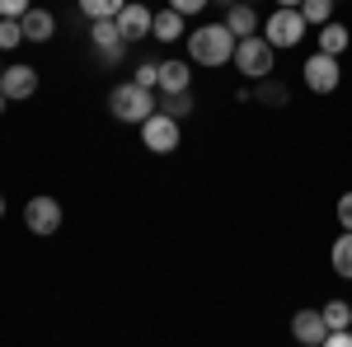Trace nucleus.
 <instances>
[{"instance_id": "10", "label": "nucleus", "mask_w": 352, "mask_h": 347, "mask_svg": "<svg viewBox=\"0 0 352 347\" xmlns=\"http://www.w3.org/2000/svg\"><path fill=\"white\" fill-rule=\"evenodd\" d=\"M89 43H94V52L104 66H118L122 56H127V43H122V33L113 19H99V24H89Z\"/></svg>"}, {"instance_id": "20", "label": "nucleus", "mask_w": 352, "mask_h": 347, "mask_svg": "<svg viewBox=\"0 0 352 347\" xmlns=\"http://www.w3.org/2000/svg\"><path fill=\"white\" fill-rule=\"evenodd\" d=\"M300 19L324 28L329 19H333V0H300Z\"/></svg>"}, {"instance_id": "1", "label": "nucleus", "mask_w": 352, "mask_h": 347, "mask_svg": "<svg viewBox=\"0 0 352 347\" xmlns=\"http://www.w3.org/2000/svg\"><path fill=\"white\" fill-rule=\"evenodd\" d=\"M188 61L230 66V61H235V33H230L226 24H197L188 33Z\"/></svg>"}, {"instance_id": "13", "label": "nucleus", "mask_w": 352, "mask_h": 347, "mask_svg": "<svg viewBox=\"0 0 352 347\" xmlns=\"http://www.w3.org/2000/svg\"><path fill=\"white\" fill-rule=\"evenodd\" d=\"M19 28H24V43H52V33H56V19L47 14V10H28L24 19H19Z\"/></svg>"}, {"instance_id": "23", "label": "nucleus", "mask_w": 352, "mask_h": 347, "mask_svg": "<svg viewBox=\"0 0 352 347\" xmlns=\"http://www.w3.org/2000/svg\"><path fill=\"white\" fill-rule=\"evenodd\" d=\"M132 85H141V89L155 94V89H160V61H141V66L132 71Z\"/></svg>"}, {"instance_id": "32", "label": "nucleus", "mask_w": 352, "mask_h": 347, "mask_svg": "<svg viewBox=\"0 0 352 347\" xmlns=\"http://www.w3.org/2000/svg\"><path fill=\"white\" fill-rule=\"evenodd\" d=\"M0 216H5V197H0Z\"/></svg>"}, {"instance_id": "6", "label": "nucleus", "mask_w": 352, "mask_h": 347, "mask_svg": "<svg viewBox=\"0 0 352 347\" xmlns=\"http://www.w3.org/2000/svg\"><path fill=\"white\" fill-rule=\"evenodd\" d=\"M300 76H305V85H310L315 94H333V89L343 85V66H338V56H329V52H315V56H305V66H300Z\"/></svg>"}, {"instance_id": "27", "label": "nucleus", "mask_w": 352, "mask_h": 347, "mask_svg": "<svg viewBox=\"0 0 352 347\" xmlns=\"http://www.w3.org/2000/svg\"><path fill=\"white\" fill-rule=\"evenodd\" d=\"M338 225H343V230H352V192H343V197H338Z\"/></svg>"}, {"instance_id": "26", "label": "nucleus", "mask_w": 352, "mask_h": 347, "mask_svg": "<svg viewBox=\"0 0 352 347\" xmlns=\"http://www.w3.org/2000/svg\"><path fill=\"white\" fill-rule=\"evenodd\" d=\"M207 5H212V0H169V10H179L184 19H188V14H202Z\"/></svg>"}, {"instance_id": "15", "label": "nucleus", "mask_w": 352, "mask_h": 347, "mask_svg": "<svg viewBox=\"0 0 352 347\" xmlns=\"http://www.w3.org/2000/svg\"><path fill=\"white\" fill-rule=\"evenodd\" d=\"M151 38H160V43H179V38H188L184 33V14L179 10H155V28H151Z\"/></svg>"}, {"instance_id": "19", "label": "nucleus", "mask_w": 352, "mask_h": 347, "mask_svg": "<svg viewBox=\"0 0 352 347\" xmlns=\"http://www.w3.org/2000/svg\"><path fill=\"white\" fill-rule=\"evenodd\" d=\"M320 315H324L329 333H338V328H352V305H348V300H329V305H320Z\"/></svg>"}, {"instance_id": "31", "label": "nucleus", "mask_w": 352, "mask_h": 347, "mask_svg": "<svg viewBox=\"0 0 352 347\" xmlns=\"http://www.w3.org/2000/svg\"><path fill=\"white\" fill-rule=\"evenodd\" d=\"M5 108H10V99H5V94H0V113H5Z\"/></svg>"}, {"instance_id": "11", "label": "nucleus", "mask_w": 352, "mask_h": 347, "mask_svg": "<svg viewBox=\"0 0 352 347\" xmlns=\"http://www.w3.org/2000/svg\"><path fill=\"white\" fill-rule=\"evenodd\" d=\"M292 338H296L300 347H320L329 338V324L320 310H296L292 315Z\"/></svg>"}, {"instance_id": "28", "label": "nucleus", "mask_w": 352, "mask_h": 347, "mask_svg": "<svg viewBox=\"0 0 352 347\" xmlns=\"http://www.w3.org/2000/svg\"><path fill=\"white\" fill-rule=\"evenodd\" d=\"M320 347H352V328H338V333H329Z\"/></svg>"}, {"instance_id": "4", "label": "nucleus", "mask_w": 352, "mask_h": 347, "mask_svg": "<svg viewBox=\"0 0 352 347\" xmlns=\"http://www.w3.org/2000/svg\"><path fill=\"white\" fill-rule=\"evenodd\" d=\"M141 141H146V150H155V155H174L179 141H184V132H179V122H174L169 113L155 108V113L141 122Z\"/></svg>"}, {"instance_id": "18", "label": "nucleus", "mask_w": 352, "mask_h": 347, "mask_svg": "<svg viewBox=\"0 0 352 347\" xmlns=\"http://www.w3.org/2000/svg\"><path fill=\"white\" fill-rule=\"evenodd\" d=\"M122 5H127V0H80V14L89 24H99V19H118Z\"/></svg>"}, {"instance_id": "8", "label": "nucleus", "mask_w": 352, "mask_h": 347, "mask_svg": "<svg viewBox=\"0 0 352 347\" xmlns=\"http://www.w3.org/2000/svg\"><path fill=\"white\" fill-rule=\"evenodd\" d=\"M113 24H118V33H122V43H141V38H151V28H155V10L141 5V0H127L122 14H118Z\"/></svg>"}, {"instance_id": "25", "label": "nucleus", "mask_w": 352, "mask_h": 347, "mask_svg": "<svg viewBox=\"0 0 352 347\" xmlns=\"http://www.w3.org/2000/svg\"><path fill=\"white\" fill-rule=\"evenodd\" d=\"M33 10V0H0V19H24Z\"/></svg>"}, {"instance_id": "3", "label": "nucleus", "mask_w": 352, "mask_h": 347, "mask_svg": "<svg viewBox=\"0 0 352 347\" xmlns=\"http://www.w3.org/2000/svg\"><path fill=\"white\" fill-rule=\"evenodd\" d=\"M272 61H277V47H272L263 33H254V38H240L235 43V61L230 66H240V76H249V80H268Z\"/></svg>"}, {"instance_id": "5", "label": "nucleus", "mask_w": 352, "mask_h": 347, "mask_svg": "<svg viewBox=\"0 0 352 347\" xmlns=\"http://www.w3.org/2000/svg\"><path fill=\"white\" fill-rule=\"evenodd\" d=\"M305 28H310V24L300 19V10H282V5H277V10H272V19L263 24V38L282 52V47H300Z\"/></svg>"}, {"instance_id": "34", "label": "nucleus", "mask_w": 352, "mask_h": 347, "mask_svg": "<svg viewBox=\"0 0 352 347\" xmlns=\"http://www.w3.org/2000/svg\"><path fill=\"white\" fill-rule=\"evenodd\" d=\"M244 5H254V0H244Z\"/></svg>"}, {"instance_id": "12", "label": "nucleus", "mask_w": 352, "mask_h": 347, "mask_svg": "<svg viewBox=\"0 0 352 347\" xmlns=\"http://www.w3.org/2000/svg\"><path fill=\"white\" fill-rule=\"evenodd\" d=\"M221 24L230 28V33H235V43H240V38H254V33H258V28H263V19H258V14H254V5H230V10H226V19H221Z\"/></svg>"}, {"instance_id": "7", "label": "nucleus", "mask_w": 352, "mask_h": 347, "mask_svg": "<svg viewBox=\"0 0 352 347\" xmlns=\"http://www.w3.org/2000/svg\"><path fill=\"white\" fill-rule=\"evenodd\" d=\"M24 225L33 230V235H56L61 230V202L56 197H28L24 202Z\"/></svg>"}, {"instance_id": "2", "label": "nucleus", "mask_w": 352, "mask_h": 347, "mask_svg": "<svg viewBox=\"0 0 352 347\" xmlns=\"http://www.w3.org/2000/svg\"><path fill=\"white\" fill-rule=\"evenodd\" d=\"M155 108H160V99H155L151 89H141V85H118L109 94V113L118 122H132V127H141Z\"/></svg>"}, {"instance_id": "35", "label": "nucleus", "mask_w": 352, "mask_h": 347, "mask_svg": "<svg viewBox=\"0 0 352 347\" xmlns=\"http://www.w3.org/2000/svg\"><path fill=\"white\" fill-rule=\"evenodd\" d=\"M333 5H338V0H333Z\"/></svg>"}, {"instance_id": "17", "label": "nucleus", "mask_w": 352, "mask_h": 347, "mask_svg": "<svg viewBox=\"0 0 352 347\" xmlns=\"http://www.w3.org/2000/svg\"><path fill=\"white\" fill-rule=\"evenodd\" d=\"M329 258H333V272L352 282V230H343V235L333 240V249H329Z\"/></svg>"}, {"instance_id": "22", "label": "nucleus", "mask_w": 352, "mask_h": 347, "mask_svg": "<svg viewBox=\"0 0 352 347\" xmlns=\"http://www.w3.org/2000/svg\"><path fill=\"white\" fill-rule=\"evenodd\" d=\"M160 113H169L174 122H184V117L192 113V99L188 94H160Z\"/></svg>"}, {"instance_id": "30", "label": "nucleus", "mask_w": 352, "mask_h": 347, "mask_svg": "<svg viewBox=\"0 0 352 347\" xmlns=\"http://www.w3.org/2000/svg\"><path fill=\"white\" fill-rule=\"evenodd\" d=\"M217 5H226V10H230V5H240V0H217Z\"/></svg>"}, {"instance_id": "9", "label": "nucleus", "mask_w": 352, "mask_h": 347, "mask_svg": "<svg viewBox=\"0 0 352 347\" xmlns=\"http://www.w3.org/2000/svg\"><path fill=\"white\" fill-rule=\"evenodd\" d=\"M38 71L28 66V61H14V66H5V76H0V94L10 99V104H24V99H33L38 94Z\"/></svg>"}, {"instance_id": "16", "label": "nucleus", "mask_w": 352, "mask_h": 347, "mask_svg": "<svg viewBox=\"0 0 352 347\" xmlns=\"http://www.w3.org/2000/svg\"><path fill=\"white\" fill-rule=\"evenodd\" d=\"M352 43V33L343 24H333V19H329L324 28H320V52H329V56H343V47H348Z\"/></svg>"}, {"instance_id": "21", "label": "nucleus", "mask_w": 352, "mask_h": 347, "mask_svg": "<svg viewBox=\"0 0 352 347\" xmlns=\"http://www.w3.org/2000/svg\"><path fill=\"white\" fill-rule=\"evenodd\" d=\"M287 99H292V94H287V85H282V80H272V76H268V80H258V104L282 108Z\"/></svg>"}, {"instance_id": "24", "label": "nucleus", "mask_w": 352, "mask_h": 347, "mask_svg": "<svg viewBox=\"0 0 352 347\" xmlns=\"http://www.w3.org/2000/svg\"><path fill=\"white\" fill-rule=\"evenodd\" d=\"M24 43V28H19V19H0V47L10 52V47H19Z\"/></svg>"}, {"instance_id": "33", "label": "nucleus", "mask_w": 352, "mask_h": 347, "mask_svg": "<svg viewBox=\"0 0 352 347\" xmlns=\"http://www.w3.org/2000/svg\"><path fill=\"white\" fill-rule=\"evenodd\" d=\"M0 76H5V61H0Z\"/></svg>"}, {"instance_id": "14", "label": "nucleus", "mask_w": 352, "mask_h": 347, "mask_svg": "<svg viewBox=\"0 0 352 347\" xmlns=\"http://www.w3.org/2000/svg\"><path fill=\"white\" fill-rule=\"evenodd\" d=\"M192 61H160V94H188Z\"/></svg>"}, {"instance_id": "29", "label": "nucleus", "mask_w": 352, "mask_h": 347, "mask_svg": "<svg viewBox=\"0 0 352 347\" xmlns=\"http://www.w3.org/2000/svg\"><path fill=\"white\" fill-rule=\"evenodd\" d=\"M277 5H282V10H300V0H277Z\"/></svg>"}]
</instances>
